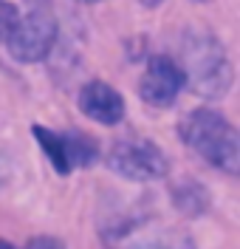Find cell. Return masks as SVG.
I'll return each instance as SVG.
<instances>
[{
	"label": "cell",
	"mask_w": 240,
	"mask_h": 249,
	"mask_svg": "<svg viewBox=\"0 0 240 249\" xmlns=\"http://www.w3.org/2000/svg\"><path fill=\"white\" fill-rule=\"evenodd\" d=\"M181 139L195 153H201L209 164L226 173H238L240 167V139L235 124L218 110L198 108L181 119Z\"/></svg>",
	"instance_id": "obj_1"
},
{
	"label": "cell",
	"mask_w": 240,
	"mask_h": 249,
	"mask_svg": "<svg viewBox=\"0 0 240 249\" xmlns=\"http://www.w3.org/2000/svg\"><path fill=\"white\" fill-rule=\"evenodd\" d=\"M29 249H65V247L57 238H51V235H40V238H34L29 244Z\"/></svg>",
	"instance_id": "obj_11"
},
{
	"label": "cell",
	"mask_w": 240,
	"mask_h": 249,
	"mask_svg": "<svg viewBox=\"0 0 240 249\" xmlns=\"http://www.w3.org/2000/svg\"><path fill=\"white\" fill-rule=\"evenodd\" d=\"M139 249H192V247L184 235H159V238L144 241Z\"/></svg>",
	"instance_id": "obj_9"
},
{
	"label": "cell",
	"mask_w": 240,
	"mask_h": 249,
	"mask_svg": "<svg viewBox=\"0 0 240 249\" xmlns=\"http://www.w3.org/2000/svg\"><path fill=\"white\" fill-rule=\"evenodd\" d=\"M184 85L190 82V88L207 99L224 96L232 85V68L226 60L224 46L209 37V34H190L184 43V60L178 62Z\"/></svg>",
	"instance_id": "obj_2"
},
{
	"label": "cell",
	"mask_w": 240,
	"mask_h": 249,
	"mask_svg": "<svg viewBox=\"0 0 240 249\" xmlns=\"http://www.w3.org/2000/svg\"><path fill=\"white\" fill-rule=\"evenodd\" d=\"M32 136L43 144V150H46V156L51 159V164L57 167V173H63V176L65 173H71L68 159H65V144H63V136H60V133L48 130V127H43V124H34Z\"/></svg>",
	"instance_id": "obj_7"
},
{
	"label": "cell",
	"mask_w": 240,
	"mask_h": 249,
	"mask_svg": "<svg viewBox=\"0 0 240 249\" xmlns=\"http://www.w3.org/2000/svg\"><path fill=\"white\" fill-rule=\"evenodd\" d=\"M77 3H99V0H77Z\"/></svg>",
	"instance_id": "obj_13"
},
{
	"label": "cell",
	"mask_w": 240,
	"mask_h": 249,
	"mask_svg": "<svg viewBox=\"0 0 240 249\" xmlns=\"http://www.w3.org/2000/svg\"><path fill=\"white\" fill-rule=\"evenodd\" d=\"M57 43V23L48 12H26L12 26L6 46L17 62H43Z\"/></svg>",
	"instance_id": "obj_4"
},
{
	"label": "cell",
	"mask_w": 240,
	"mask_h": 249,
	"mask_svg": "<svg viewBox=\"0 0 240 249\" xmlns=\"http://www.w3.org/2000/svg\"><path fill=\"white\" fill-rule=\"evenodd\" d=\"M108 164L119 176L133 178V181H156L161 176H167L170 164H167V156L156 142L150 139H122L116 142L108 153Z\"/></svg>",
	"instance_id": "obj_3"
},
{
	"label": "cell",
	"mask_w": 240,
	"mask_h": 249,
	"mask_svg": "<svg viewBox=\"0 0 240 249\" xmlns=\"http://www.w3.org/2000/svg\"><path fill=\"white\" fill-rule=\"evenodd\" d=\"M80 110L99 124H119L125 119V99L113 85L91 79L80 91Z\"/></svg>",
	"instance_id": "obj_6"
},
{
	"label": "cell",
	"mask_w": 240,
	"mask_h": 249,
	"mask_svg": "<svg viewBox=\"0 0 240 249\" xmlns=\"http://www.w3.org/2000/svg\"><path fill=\"white\" fill-rule=\"evenodd\" d=\"M0 249H15V247H12L9 241H3V238H0Z\"/></svg>",
	"instance_id": "obj_12"
},
{
	"label": "cell",
	"mask_w": 240,
	"mask_h": 249,
	"mask_svg": "<svg viewBox=\"0 0 240 249\" xmlns=\"http://www.w3.org/2000/svg\"><path fill=\"white\" fill-rule=\"evenodd\" d=\"M181 88H184V74H181L178 62L173 57H164V54L150 57L142 74V82H139V93L144 102L153 108H167L181 93Z\"/></svg>",
	"instance_id": "obj_5"
},
{
	"label": "cell",
	"mask_w": 240,
	"mask_h": 249,
	"mask_svg": "<svg viewBox=\"0 0 240 249\" xmlns=\"http://www.w3.org/2000/svg\"><path fill=\"white\" fill-rule=\"evenodd\" d=\"M17 17H20V12H17L15 3L12 0H0V43H6V37H9L12 26L17 23Z\"/></svg>",
	"instance_id": "obj_10"
},
{
	"label": "cell",
	"mask_w": 240,
	"mask_h": 249,
	"mask_svg": "<svg viewBox=\"0 0 240 249\" xmlns=\"http://www.w3.org/2000/svg\"><path fill=\"white\" fill-rule=\"evenodd\" d=\"M65 144V159H68V167H77V164H91L96 156V144L88 136H80V133H68L63 136Z\"/></svg>",
	"instance_id": "obj_8"
}]
</instances>
